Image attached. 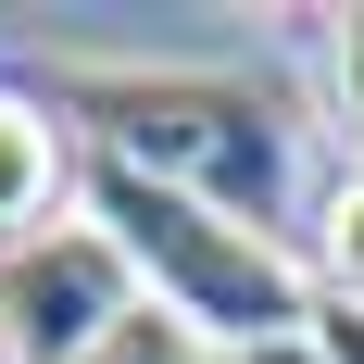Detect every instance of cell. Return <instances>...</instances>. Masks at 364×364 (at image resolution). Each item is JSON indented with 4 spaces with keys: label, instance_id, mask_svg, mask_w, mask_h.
<instances>
[{
    "label": "cell",
    "instance_id": "obj_6",
    "mask_svg": "<svg viewBox=\"0 0 364 364\" xmlns=\"http://www.w3.org/2000/svg\"><path fill=\"white\" fill-rule=\"evenodd\" d=\"M88 364H214V352H201V339H188L176 314H164V301H139V314H126V327H113Z\"/></svg>",
    "mask_w": 364,
    "mask_h": 364
},
{
    "label": "cell",
    "instance_id": "obj_5",
    "mask_svg": "<svg viewBox=\"0 0 364 364\" xmlns=\"http://www.w3.org/2000/svg\"><path fill=\"white\" fill-rule=\"evenodd\" d=\"M314 264H327V301H364V164L327 188V214H314Z\"/></svg>",
    "mask_w": 364,
    "mask_h": 364
},
{
    "label": "cell",
    "instance_id": "obj_1",
    "mask_svg": "<svg viewBox=\"0 0 364 364\" xmlns=\"http://www.w3.org/2000/svg\"><path fill=\"white\" fill-rule=\"evenodd\" d=\"M63 113L88 126L101 164L151 188H188L214 201L226 226H252L289 252V214H301V139L264 75H226V63H63L50 75Z\"/></svg>",
    "mask_w": 364,
    "mask_h": 364
},
{
    "label": "cell",
    "instance_id": "obj_4",
    "mask_svg": "<svg viewBox=\"0 0 364 364\" xmlns=\"http://www.w3.org/2000/svg\"><path fill=\"white\" fill-rule=\"evenodd\" d=\"M63 176H75L63 126H50L38 101H0V252L38 239V226H63Z\"/></svg>",
    "mask_w": 364,
    "mask_h": 364
},
{
    "label": "cell",
    "instance_id": "obj_8",
    "mask_svg": "<svg viewBox=\"0 0 364 364\" xmlns=\"http://www.w3.org/2000/svg\"><path fill=\"white\" fill-rule=\"evenodd\" d=\"M252 364H327V352H314V339H289V352H252Z\"/></svg>",
    "mask_w": 364,
    "mask_h": 364
},
{
    "label": "cell",
    "instance_id": "obj_7",
    "mask_svg": "<svg viewBox=\"0 0 364 364\" xmlns=\"http://www.w3.org/2000/svg\"><path fill=\"white\" fill-rule=\"evenodd\" d=\"M327 88H339V126H352V164H364V13L327 38Z\"/></svg>",
    "mask_w": 364,
    "mask_h": 364
},
{
    "label": "cell",
    "instance_id": "obj_2",
    "mask_svg": "<svg viewBox=\"0 0 364 364\" xmlns=\"http://www.w3.org/2000/svg\"><path fill=\"white\" fill-rule=\"evenodd\" d=\"M88 226H101L113 252H126V277H139V301H164L201 352H289V339H314V314H327V289H314V264L277 252V239H252V226H226L214 201H188V188H151L126 176V164H101L88 151Z\"/></svg>",
    "mask_w": 364,
    "mask_h": 364
},
{
    "label": "cell",
    "instance_id": "obj_3",
    "mask_svg": "<svg viewBox=\"0 0 364 364\" xmlns=\"http://www.w3.org/2000/svg\"><path fill=\"white\" fill-rule=\"evenodd\" d=\"M126 314H139V277L88 214L0 252V364H88Z\"/></svg>",
    "mask_w": 364,
    "mask_h": 364
}]
</instances>
